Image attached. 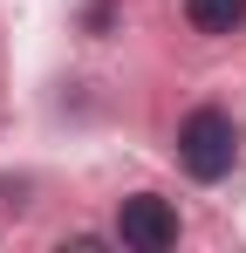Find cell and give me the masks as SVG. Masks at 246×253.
<instances>
[{
	"label": "cell",
	"instance_id": "1",
	"mask_svg": "<svg viewBox=\"0 0 246 253\" xmlns=\"http://www.w3.org/2000/svg\"><path fill=\"white\" fill-rule=\"evenodd\" d=\"M233 158H240V124L226 110H192L178 124V165L192 171L199 185H219L233 171Z\"/></svg>",
	"mask_w": 246,
	"mask_h": 253
},
{
	"label": "cell",
	"instance_id": "2",
	"mask_svg": "<svg viewBox=\"0 0 246 253\" xmlns=\"http://www.w3.org/2000/svg\"><path fill=\"white\" fill-rule=\"evenodd\" d=\"M117 240H123V247H137V253L178 247V212H171V199H158V192L123 199V212H117Z\"/></svg>",
	"mask_w": 246,
	"mask_h": 253
},
{
	"label": "cell",
	"instance_id": "3",
	"mask_svg": "<svg viewBox=\"0 0 246 253\" xmlns=\"http://www.w3.org/2000/svg\"><path fill=\"white\" fill-rule=\"evenodd\" d=\"M185 21L199 35H233L246 21V0H185Z\"/></svg>",
	"mask_w": 246,
	"mask_h": 253
}]
</instances>
